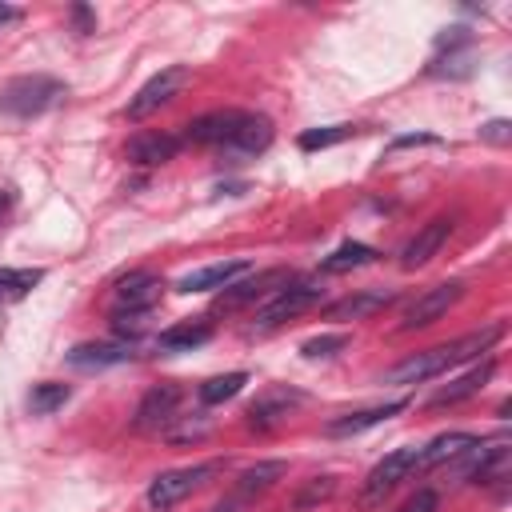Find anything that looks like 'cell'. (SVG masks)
<instances>
[{
	"mask_svg": "<svg viewBox=\"0 0 512 512\" xmlns=\"http://www.w3.org/2000/svg\"><path fill=\"white\" fill-rule=\"evenodd\" d=\"M72 20H76V32H80V36L96 32V16H92V8H84V4H72Z\"/></svg>",
	"mask_w": 512,
	"mask_h": 512,
	"instance_id": "836d02e7",
	"label": "cell"
},
{
	"mask_svg": "<svg viewBox=\"0 0 512 512\" xmlns=\"http://www.w3.org/2000/svg\"><path fill=\"white\" fill-rule=\"evenodd\" d=\"M164 280L152 272H128L116 284V308H132V312H152V304L160 300Z\"/></svg>",
	"mask_w": 512,
	"mask_h": 512,
	"instance_id": "e0dca14e",
	"label": "cell"
},
{
	"mask_svg": "<svg viewBox=\"0 0 512 512\" xmlns=\"http://www.w3.org/2000/svg\"><path fill=\"white\" fill-rule=\"evenodd\" d=\"M220 468H224V460H204V464H188V468L160 472V476L148 484V508H156V512L176 508L184 496H192L196 488H204Z\"/></svg>",
	"mask_w": 512,
	"mask_h": 512,
	"instance_id": "277c9868",
	"label": "cell"
},
{
	"mask_svg": "<svg viewBox=\"0 0 512 512\" xmlns=\"http://www.w3.org/2000/svg\"><path fill=\"white\" fill-rule=\"evenodd\" d=\"M240 120H244V112H236V108H216V112H204V116H196L192 124H184V136H180V140L224 148V144L232 140V132L240 128Z\"/></svg>",
	"mask_w": 512,
	"mask_h": 512,
	"instance_id": "30bf717a",
	"label": "cell"
},
{
	"mask_svg": "<svg viewBox=\"0 0 512 512\" xmlns=\"http://www.w3.org/2000/svg\"><path fill=\"white\" fill-rule=\"evenodd\" d=\"M416 468V448H396L388 452L368 476H364V488H360V508H380L396 488L400 480H408Z\"/></svg>",
	"mask_w": 512,
	"mask_h": 512,
	"instance_id": "5b68a950",
	"label": "cell"
},
{
	"mask_svg": "<svg viewBox=\"0 0 512 512\" xmlns=\"http://www.w3.org/2000/svg\"><path fill=\"white\" fill-rule=\"evenodd\" d=\"M372 260H376V248H372V244L348 240V244H340L332 256H324V260H320V272L336 276V272H348V268H364V264H372Z\"/></svg>",
	"mask_w": 512,
	"mask_h": 512,
	"instance_id": "cb8c5ba5",
	"label": "cell"
},
{
	"mask_svg": "<svg viewBox=\"0 0 512 512\" xmlns=\"http://www.w3.org/2000/svg\"><path fill=\"white\" fill-rule=\"evenodd\" d=\"M284 476H288V464H284V460H260V464H252V468L240 472L236 496L248 500V496H256V492H268V488H272L276 480H284Z\"/></svg>",
	"mask_w": 512,
	"mask_h": 512,
	"instance_id": "603a6c76",
	"label": "cell"
},
{
	"mask_svg": "<svg viewBox=\"0 0 512 512\" xmlns=\"http://www.w3.org/2000/svg\"><path fill=\"white\" fill-rule=\"evenodd\" d=\"M68 396H72L68 384H60V380H44V384H32V392H28V408H32V416H48V412L64 408Z\"/></svg>",
	"mask_w": 512,
	"mask_h": 512,
	"instance_id": "484cf974",
	"label": "cell"
},
{
	"mask_svg": "<svg viewBox=\"0 0 512 512\" xmlns=\"http://www.w3.org/2000/svg\"><path fill=\"white\" fill-rule=\"evenodd\" d=\"M496 376V360H484V364H476L472 372H464V376H456V380H448L444 388H436L432 396H428V408H448V404H460V400H468V396H476L488 380Z\"/></svg>",
	"mask_w": 512,
	"mask_h": 512,
	"instance_id": "ac0fdd59",
	"label": "cell"
},
{
	"mask_svg": "<svg viewBox=\"0 0 512 512\" xmlns=\"http://www.w3.org/2000/svg\"><path fill=\"white\" fill-rule=\"evenodd\" d=\"M180 136H172V132H136L132 140H128V160L136 164V168H156V164H168L176 152H180Z\"/></svg>",
	"mask_w": 512,
	"mask_h": 512,
	"instance_id": "5bb4252c",
	"label": "cell"
},
{
	"mask_svg": "<svg viewBox=\"0 0 512 512\" xmlns=\"http://www.w3.org/2000/svg\"><path fill=\"white\" fill-rule=\"evenodd\" d=\"M208 340H212V324L204 316H196V320H180V324L164 328L156 336V348L160 352H192V348H200Z\"/></svg>",
	"mask_w": 512,
	"mask_h": 512,
	"instance_id": "44dd1931",
	"label": "cell"
},
{
	"mask_svg": "<svg viewBox=\"0 0 512 512\" xmlns=\"http://www.w3.org/2000/svg\"><path fill=\"white\" fill-rule=\"evenodd\" d=\"M348 136H356V124H324V128H308V132H300V148L304 152H316V148H332V144H340V140H348Z\"/></svg>",
	"mask_w": 512,
	"mask_h": 512,
	"instance_id": "83f0119b",
	"label": "cell"
},
{
	"mask_svg": "<svg viewBox=\"0 0 512 512\" xmlns=\"http://www.w3.org/2000/svg\"><path fill=\"white\" fill-rule=\"evenodd\" d=\"M476 444H480V436H472V432H440V436H432L424 448H416V468H412V472H428V468H436V464H448V460L464 456V452L476 448Z\"/></svg>",
	"mask_w": 512,
	"mask_h": 512,
	"instance_id": "2e32d148",
	"label": "cell"
},
{
	"mask_svg": "<svg viewBox=\"0 0 512 512\" xmlns=\"http://www.w3.org/2000/svg\"><path fill=\"white\" fill-rule=\"evenodd\" d=\"M136 352L128 340H96V344H76L68 352L72 368H112V364H128Z\"/></svg>",
	"mask_w": 512,
	"mask_h": 512,
	"instance_id": "d6986e66",
	"label": "cell"
},
{
	"mask_svg": "<svg viewBox=\"0 0 512 512\" xmlns=\"http://www.w3.org/2000/svg\"><path fill=\"white\" fill-rule=\"evenodd\" d=\"M248 272V260H220V264H208V268H196L180 280V292H208V288H224L232 284L236 276Z\"/></svg>",
	"mask_w": 512,
	"mask_h": 512,
	"instance_id": "7402d4cb",
	"label": "cell"
},
{
	"mask_svg": "<svg viewBox=\"0 0 512 512\" xmlns=\"http://www.w3.org/2000/svg\"><path fill=\"white\" fill-rule=\"evenodd\" d=\"M184 84H188V68H164V72H156V76L128 100V120H144V116L160 112L168 100L180 96Z\"/></svg>",
	"mask_w": 512,
	"mask_h": 512,
	"instance_id": "ba28073f",
	"label": "cell"
},
{
	"mask_svg": "<svg viewBox=\"0 0 512 512\" xmlns=\"http://www.w3.org/2000/svg\"><path fill=\"white\" fill-rule=\"evenodd\" d=\"M340 348H348V336L344 332H324V336H312V340H304V356L308 360H320V356H332V352H340Z\"/></svg>",
	"mask_w": 512,
	"mask_h": 512,
	"instance_id": "4dcf8cb0",
	"label": "cell"
},
{
	"mask_svg": "<svg viewBox=\"0 0 512 512\" xmlns=\"http://www.w3.org/2000/svg\"><path fill=\"white\" fill-rule=\"evenodd\" d=\"M404 408H408V400H388V404H376V408L344 412V416H336V420L324 424V436H356V432H364V428L384 424L388 416H396V412H404Z\"/></svg>",
	"mask_w": 512,
	"mask_h": 512,
	"instance_id": "ffe728a7",
	"label": "cell"
},
{
	"mask_svg": "<svg viewBox=\"0 0 512 512\" xmlns=\"http://www.w3.org/2000/svg\"><path fill=\"white\" fill-rule=\"evenodd\" d=\"M4 208H8V196H4V192H0V216H4Z\"/></svg>",
	"mask_w": 512,
	"mask_h": 512,
	"instance_id": "74e56055",
	"label": "cell"
},
{
	"mask_svg": "<svg viewBox=\"0 0 512 512\" xmlns=\"http://www.w3.org/2000/svg\"><path fill=\"white\" fill-rule=\"evenodd\" d=\"M436 508H440V496H436L432 488H420L416 496H408V500H404V508H400V512H436Z\"/></svg>",
	"mask_w": 512,
	"mask_h": 512,
	"instance_id": "d6a6232c",
	"label": "cell"
},
{
	"mask_svg": "<svg viewBox=\"0 0 512 512\" xmlns=\"http://www.w3.org/2000/svg\"><path fill=\"white\" fill-rule=\"evenodd\" d=\"M268 144H272V120H268V116H256V112H244L240 128L232 132V140H228L220 152H224L228 160H252V156H260Z\"/></svg>",
	"mask_w": 512,
	"mask_h": 512,
	"instance_id": "8fae6325",
	"label": "cell"
},
{
	"mask_svg": "<svg viewBox=\"0 0 512 512\" xmlns=\"http://www.w3.org/2000/svg\"><path fill=\"white\" fill-rule=\"evenodd\" d=\"M292 276L284 272V268H268V272H252V276H244V280H232V284H224V292L216 296V312H236V308H248V304H256V300H268L276 288H284Z\"/></svg>",
	"mask_w": 512,
	"mask_h": 512,
	"instance_id": "52a82bcc",
	"label": "cell"
},
{
	"mask_svg": "<svg viewBox=\"0 0 512 512\" xmlns=\"http://www.w3.org/2000/svg\"><path fill=\"white\" fill-rule=\"evenodd\" d=\"M144 328H148V312H132V308H116V312H112V332H116L120 340L132 344Z\"/></svg>",
	"mask_w": 512,
	"mask_h": 512,
	"instance_id": "f546056e",
	"label": "cell"
},
{
	"mask_svg": "<svg viewBox=\"0 0 512 512\" xmlns=\"http://www.w3.org/2000/svg\"><path fill=\"white\" fill-rule=\"evenodd\" d=\"M480 140L484 144H508L512 140V124L508 120H488V124H480Z\"/></svg>",
	"mask_w": 512,
	"mask_h": 512,
	"instance_id": "1f68e13d",
	"label": "cell"
},
{
	"mask_svg": "<svg viewBox=\"0 0 512 512\" xmlns=\"http://www.w3.org/2000/svg\"><path fill=\"white\" fill-rule=\"evenodd\" d=\"M240 504H244L240 496H228V500H220V504H216L212 512H240Z\"/></svg>",
	"mask_w": 512,
	"mask_h": 512,
	"instance_id": "d590c367",
	"label": "cell"
},
{
	"mask_svg": "<svg viewBox=\"0 0 512 512\" xmlns=\"http://www.w3.org/2000/svg\"><path fill=\"white\" fill-rule=\"evenodd\" d=\"M320 296H324V288H320L316 280H288L284 288H276V292L256 308V320H252L248 332H272V328H280L284 320L308 312Z\"/></svg>",
	"mask_w": 512,
	"mask_h": 512,
	"instance_id": "3957f363",
	"label": "cell"
},
{
	"mask_svg": "<svg viewBox=\"0 0 512 512\" xmlns=\"http://www.w3.org/2000/svg\"><path fill=\"white\" fill-rule=\"evenodd\" d=\"M336 492V476H312L296 496H292V512H308L316 504H324Z\"/></svg>",
	"mask_w": 512,
	"mask_h": 512,
	"instance_id": "f1b7e54d",
	"label": "cell"
},
{
	"mask_svg": "<svg viewBox=\"0 0 512 512\" xmlns=\"http://www.w3.org/2000/svg\"><path fill=\"white\" fill-rule=\"evenodd\" d=\"M296 404H304V392H296V388H268V392H260V396L252 400V408H248V428L264 432V428L280 424Z\"/></svg>",
	"mask_w": 512,
	"mask_h": 512,
	"instance_id": "4fadbf2b",
	"label": "cell"
},
{
	"mask_svg": "<svg viewBox=\"0 0 512 512\" xmlns=\"http://www.w3.org/2000/svg\"><path fill=\"white\" fill-rule=\"evenodd\" d=\"M408 144H432V136H400L396 148H408Z\"/></svg>",
	"mask_w": 512,
	"mask_h": 512,
	"instance_id": "8d00e7d4",
	"label": "cell"
},
{
	"mask_svg": "<svg viewBox=\"0 0 512 512\" xmlns=\"http://www.w3.org/2000/svg\"><path fill=\"white\" fill-rule=\"evenodd\" d=\"M388 304H396V292L392 288H360V292H352L344 300H332L324 308V316L328 320H368V316L384 312Z\"/></svg>",
	"mask_w": 512,
	"mask_h": 512,
	"instance_id": "7c38bea8",
	"label": "cell"
},
{
	"mask_svg": "<svg viewBox=\"0 0 512 512\" xmlns=\"http://www.w3.org/2000/svg\"><path fill=\"white\" fill-rule=\"evenodd\" d=\"M244 384H248V372H224V376H212V380L200 384V404H224V400H232Z\"/></svg>",
	"mask_w": 512,
	"mask_h": 512,
	"instance_id": "4316f807",
	"label": "cell"
},
{
	"mask_svg": "<svg viewBox=\"0 0 512 512\" xmlns=\"http://www.w3.org/2000/svg\"><path fill=\"white\" fill-rule=\"evenodd\" d=\"M20 16H24L20 8H12V4H0V28H4V24H16Z\"/></svg>",
	"mask_w": 512,
	"mask_h": 512,
	"instance_id": "e575fe53",
	"label": "cell"
},
{
	"mask_svg": "<svg viewBox=\"0 0 512 512\" xmlns=\"http://www.w3.org/2000/svg\"><path fill=\"white\" fill-rule=\"evenodd\" d=\"M180 384H156L144 392V400L136 404V416H132V428L136 432H160L176 420V408H180Z\"/></svg>",
	"mask_w": 512,
	"mask_h": 512,
	"instance_id": "9c48e42d",
	"label": "cell"
},
{
	"mask_svg": "<svg viewBox=\"0 0 512 512\" xmlns=\"http://www.w3.org/2000/svg\"><path fill=\"white\" fill-rule=\"evenodd\" d=\"M44 280V268H0V304L24 300Z\"/></svg>",
	"mask_w": 512,
	"mask_h": 512,
	"instance_id": "d4e9b609",
	"label": "cell"
},
{
	"mask_svg": "<svg viewBox=\"0 0 512 512\" xmlns=\"http://www.w3.org/2000/svg\"><path fill=\"white\" fill-rule=\"evenodd\" d=\"M500 336H504V328H500V324H488V328H480V332H468V336H456V340H448V344L424 348V352L400 360L396 368H388L384 380H388V384H420V380L444 376L448 368H456V364H464V360L488 352Z\"/></svg>",
	"mask_w": 512,
	"mask_h": 512,
	"instance_id": "6da1fadb",
	"label": "cell"
},
{
	"mask_svg": "<svg viewBox=\"0 0 512 512\" xmlns=\"http://www.w3.org/2000/svg\"><path fill=\"white\" fill-rule=\"evenodd\" d=\"M460 296H464V284H460V280H444V284L424 288V292L404 308V316H400L396 332H416V328L436 324V320H440V316H444Z\"/></svg>",
	"mask_w": 512,
	"mask_h": 512,
	"instance_id": "8992f818",
	"label": "cell"
},
{
	"mask_svg": "<svg viewBox=\"0 0 512 512\" xmlns=\"http://www.w3.org/2000/svg\"><path fill=\"white\" fill-rule=\"evenodd\" d=\"M448 232H452V216H436V220H428V224L400 248V264H404V268H420V264H428V260L444 248Z\"/></svg>",
	"mask_w": 512,
	"mask_h": 512,
	"instance_id": "9a60e30c",
	"label": "cell"
},
{
	"mask_svg": "<svg viewBox=\"0 0 512 512\" xmlns=\"http://www.w3.org/2000/svg\"><path fill=\"white\" fill-rule=\"evenodd\" d=\"M60 100H64V80L44 76V72L12 76L8 84H0V112L16 116V120H32V116L48 112Z\"/></svg>",
	"mask_w": 512,
	"mask_h": 512,
	"instance_id": "7a4b0ae2",
	"label": "cell"
}]
</instances>
